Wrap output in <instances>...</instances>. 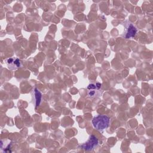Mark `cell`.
<instances>
[{
	"label": "cell",
	"instance_id": "1",
	"mask_svg": "<svg viewBox=\"0 0 153 153\" xmlns=\"http://www.w3.org/2000/svg\"><path fill=\"white\" fill-rule=\"evenodd\" d=\"M93 127L97 130L101 131L106 128L109 124L110 118L105 115H99L94 117L92 120Z\"/></svg>",
	"mask_w": 153,
	"mask_h": 153
},
{
	"label": "cell",
	"instance_id": "2",
	"mask_svg": "<svg viewBox=\"0 0 153 153\" xmlns=\"http://www.w3.org/2000/svg\"><path fill=\"white\" fill-rule=\"evenodd\" d=\"M5 63L7 64L8 68L10 70L15 71L22 66V62L18 58L10 57L5 60Z\"/></svg>",
	"mask_w": 153,
	"mask_h": 153
},
{
	"label": "cell",
	"instance_id": "3",
	"mask_svg": "<svg viewBox=\"0 0 153 153\" xmlns=\"http://www.w3.org/2000/svg\"><path fill=\"white\" fill-rule=\"evenodd\" d=\"M99 140L94 135H91L88 140L82 145L81 147L85 151H92L96 146H97Z\"/></svg>",
	"mask_w": 153,
	"mask_h": 153
},
{
	"label": "cell",
	"instance_id": "4",
	"mask_svg": "<svg viewBox=\"0 0 153 153\" xmlns=\"http://www.w3.org/2000/svg\"><path fill=\"white\" fill-rule=\"evenodd\" d=\"M136 33H137V29L131 23H129L127 27L125 37L127 39L133 38L136 35Z\"/></svg>",
	"mask_w": 153,
	"mask_h": 153
},
{
	"label": "cell",
	"instance_id": "5",
	"mask_svg": "<svg viewBox=\"0 0 153 153\" xmlns=\"http://www.w3.org/2000/svg\"><path fill=\"white\" fill-rule=\"evenodd\" d=\"M34 97H35V107H37L39 105L41 98H42V94L41 92L38 90L37 88L34 89Z\"/></svg>",
	"mask_w": 153,
	"mask_h": 153
},
{
	"label": "cell",
	"instance_id": "6",
	"mask_svg": "<svg viewBox=\"0 0 153 153\" xmlns=\"http://www.w3.org/2000/svg\"><path fill=\"white\" fill-rule=\"evenodd\" d=\"M87 88L88 90H95L97 89V87L96 86V84H90L88 86H87Z\"/></svg>",
	"mask_w": 153,
	"mask_h": 153
},
{
	"label": "cell",
	"instance_id": "7",
	"mask_svg": "<svg viewBox=\"0 0 153 153\" xmlns=\"http://www.w3.org/2000/svg\"><path fill=\"white\" fill-rule=\"evenodd\" d=\"M88 94L89 96L93 97V96H94V94H95V91H94V90H90V91H88Z\"/></svg>",
	"mask_w": 153,
	"mask_h": 153
},
{
	"label": "cell",
	"instance_id": "8",
	"mask_svg": "<svg viewBox=\"0 0 153 153\" xmlns=\"http://www.w3.org/2000/svg\"><path fill=\"white\" fill-rule=\"evenodd\" d=\"M101 85H102V84H101L100 83H99V82H96V86L97 90H99V88H100Z\"/></svg>",
	"mask_w": 153,
	"mask_h": 153
}]
</instances>
